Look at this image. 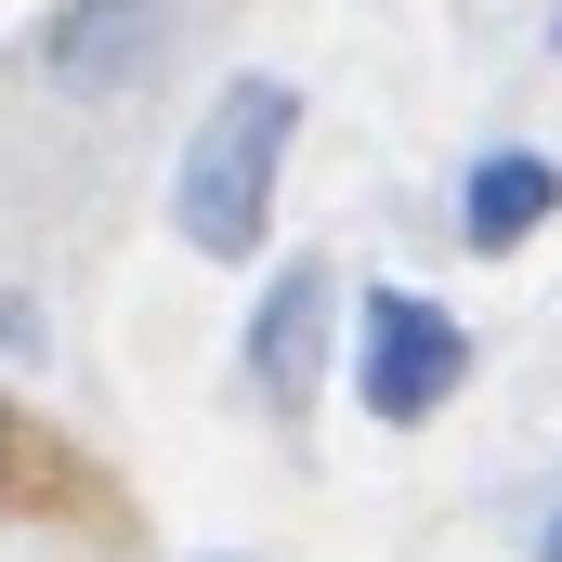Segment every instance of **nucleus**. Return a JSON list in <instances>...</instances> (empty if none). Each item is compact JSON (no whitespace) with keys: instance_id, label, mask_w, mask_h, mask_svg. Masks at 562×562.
<instances>
[{"instance_id":"f257e3e1","label":"nucleus","mask_w":562,"mask_h":562,"mask_svg":"<svg viewBox=\"0 0 562 562\" xmlns=\"http://www.w3.org/2000/svg\"><path fill=\"white\" fill-rule=\"evenodd\" d=\"M288 144H301V92H288V79L249 66V79H223V92H210L196 144L170 157V236H183L196 262H262Z\"/></svg>"},{"instance_id":"f03ea898","label":"nucleus","mask_w":562,"mask_h":562,"mask_svg":"<svg viewBox=\"0 0 562 562\" xmlns=\"http://www.w3.org/2000/svg\"><path fill=\"white\" fill-rule=\"evenodd\" d=\"M471 393V327L431 288H367L353 301V406L380 431H431Z\"/></svg>"},{"instance_id":"7ed1b4c3","label":"nucleus","mask_w":562,"mask_h":562,"mask_svg":"<svg viewBox=\"0 0 562 562\" xmlns=\"http://www.w3.org/2000/svg\"><path fill=\"white\" fill-rule=\"evenodd\" d=\"M157 40H170L157 0H53V26H40V79L79 92V105H119L144 66H157Z\"/></svg>"},{"instance_id":"20e7f679","label":"nucleus","mask_w":562,"mask_h":562,"mask_svg":"<svg viewBox=\"0 0 562 562\" xmlns=\"http://www.w3.org/2000/svg\"><path fill=\"white\" fill-rule=\"evenodd\" d=\"M314 340H327V262L301 249V262L262 288V314H249V406L301 419V393H314Z\"/></svg>"},{"instance_id":"39448f33","label":"nucleus","mask_w":562,"mask_h":562,"mask_svg":"<svg viewBox=\"0 0 562 562\" xmlns=\"http://www.w3.org/2000/svg\"><path fill=\"white\" fill-rule=\"evenodd\" d=\"M550 210H562V157L550 144H484V157L458 170V236H471L484 262H510Z\"/></svg>"},{"instance_id":"423d86ee","label":"nucleus","mask_w":562,"mask_h":562,"mask_svg":"<svg viewBox=\"0 0 562 562\" xmlns=\"http://www.w3.org/2000/svg\"><path fill=\"white\" fill-rule=\"evenodd\" d=\"M537 562H562V510H550V537H537Z\"/></svg>"},{"instance_id":"0eeeda50","label":"nucleus","mask_w":562,"mask_h":562,"mask_svg":"<svg viewBox=\"0 0 562 562\" xmlns=\"http://www.w3.org/2000/svg\"><path fill=\"white\" fill-rule=\"evenodd\" d=\"M0 445H13V431H0Z\"/></svg>"}]
</instances>
